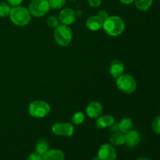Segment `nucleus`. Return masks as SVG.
Segmentation results:
<instances>
[{
    "instance_id": "c85d7f7f",
    "label": "nucleus",
    "mask_w": 160,
    "mask_h": 160,
    "mask_svg": "<svg viewBox=\"0 0 160 160\" xmlns=\"http://www.w3.org/2000/svg\"><path fill=\"white\" fill-rule=\"evenodd\" d=\"M109 128L110 129V131H112V133L119 131V130H118V124H117V123H114L113 124L111 125V126L109 127Z\"/></svg>"
},
{
    "instance_id": "f257e3e1",
    "label": "nucleus",
    "mask_w": 160,
    "mask_h": 160,
    "mask_svg": "<svg viewBox=\"0 0 160 160\" xmlns=\"http://www.w3.org/2000/svg\"><path fill=\"white\" fill-rule=\"evenodd\" d=\"M102 28L108 35L117 37L124 31L125 22L118 16H109L103 21Z\"/></svg>"
},
{
    "instance_id": "b1692460",
    "label": "nucleus",
    "mask_w": 160,
    "mask_h": 160,
    "mask_svg": "<svg viewBox=\"0 0 160 160\" xmlns=\"http://www.w3.org/2000/svg\"><path fill=\"white\" fill-rule=\"evenodd\" d=\"M152 129L156 134H160V115L155 117L152 123Z\"/></svg>"
},
{
    "instance_id": "f03ea898",
    "label": "nucleus",
    "mask_w": 160,
    "mask_h": 160,
    "mask_svg": "<svg viewBox=\"0 0 160 160\" xmlns=\"http://www.w3.org/2000/svg\"><path fill=\"white\" fill-rule=\"evenodd\" d=\"M9 17L11 22L18 27L27 26L31 20V15L28 9L21 6H13L11 8Z\"/></svg>"
},
{
    "instance_id": "2eb2a0df",
    "label": "nucleus",
    "mask_w": 160,
    "mask_h": 160,
    "mask_svg": "<svg viewBox=\"0 0 160 160\" xmlns=\"http://www.w3.org/2000/svg\"><path fill=\"white\" fill-rule=\"evenodd\" d=\"M42 157L44 160H65V154L60 149H49Z\"/></svg>"
},
{
    "instance_id": "f3484780",
    "label": "nucleus",
    "mask_w": 160,
    "mask_h": 160,
    "mask_svg": "<svg viewBox=\"0 0 160 160\" xmlns=\"http://www.w3.org/2000/svg\"><path fill=\"white\" fill-rule=\"evenodd\" d=\"M117 124H118V130L123 134L129 132L134 128V123L129 117L121 119L119 123H117Z\"/></svg>"
},
{
    "instance_id": "a878e982",
    "label": "nucleus",
    "mask_w": 160,
    "mask_h": 160,
    "mask_svg": "<svg viewBox=\"0 0 160 160\" xmlns=\"http://www.w3.org/2000/svg\"><path fill=\"white\" fill-rule=\"evenodd\" d=\"M88 3L92 8H97L101 5L102 0H88Z\"/></svg>"
},
{
    "instance_id": "a211bd4d",
    "label": "nucleus",
    "mask_w": 160,
    "mask_h": 160,
    "mask_svg": "<svg viewBox=\"0 0 160 160\" xmlns=\"http://www.w3.org/2000/svg\"><path fill=\"white\" fill-rule=\"evenodd\" d=\"M49 150V144L45 139H39L34 146V152L36 154L43 156Z\"/></svg>"
},
{
    "instance_id": "5701e85b",
    "label": "nucleus",
    "mask_w": 160,
    "mask_h": 160,
    "mask_svg": "<svg viewBox=\"0 0 160 160\" xmlns=\"http://www.w3.org/2000/svg\"><path fill=\"white\" fill-rule=\"evenodd\" d=\"M47 24L49 28L55 29L57 28L59 25H60V21H59V18L56 16H50L48 19H47Z\"/></svg>"
},
{
    "instance_id": "20e7f679",
    "label": "nucleus",
    "mask_w": 160,
    "mask_h": 160,
    "mask_svg": "<svg viewBox=\"0 0 160 160\" xmlns=\"http://www.w3.org/2000/svg\"><path fill=\"white\" fill-rule=\"evenodd\" d=\"M51 110L50 105L47 102L42 100H35L28 106V112L32 117L42 119L46 117Z\"/></svg>"
},
{
    "instance_id": "c756f323",
    "label": "nucleus",
    "mask_w": 160,
    "mask_h": 160,
    "mask_svg": "<svg viewBox=\"0 0 160 160\" xmlns=\"http://www.w3.org/2000/svg\"><path fill=\"white\" fill-rule=\"evenodd\" d=\"M134 0H120V2L124 5H130L134 2Z\"/></svg>"
},
{
    "instance_id": "2f4dec72",
    "label": "nucleus",
    "mask_w": 160,
    "mask_h": 160,
    "mask_svg": "<svg viewBox=\"0 0 160 160\" xmlns=\"http://www.w3.org/2000/svg\"><path fill=\"white\" fill-rule=\"evenodd\" d=\"M92 160H100V159H99V158L98 157V156H95V157H94Z\"/></svg>"
},
{
    "instance_id": "4468645a",
    "label": "nucleus",
    "mask_w": 160,
    "mask_h": 160,
    "mask_svg": "<svg viewBox=\"0 0 160 160\" xmlns=\"http://www.w3.org/2000/svg\"><path fill=\"white\" fill-rule=\"evenodd\" d=\"M103 21L97 15L91 16L86 20V27L92 31H98L102 28Z\"/></svg>"
},
{
    "instance_id": "1a4fd4ad",
    "label": "nucleus",
    "mask_w": 160,
    "mask_h": 160,
    "mask_svg": "<svg viewBox=\"0 0 160 160\" xmlns=\"http://www.w3.org/2000/svg\"><path fill=\"white\" fill-rule=\"evenodd\" d=\"M59 21L62 24L64 25H69L72 24L73 22L76 20V14L75 12L70 8H66V9H62L59 14Z\"/></svg>"
},
{
    "instance_id": "4be33fe9",
    "label": "nucleus",
    "mask_w": 160,
    "mask_h": 160,
    "mask_svg": "<svg viewBox=\"0 0 160 160\" xmlns=\"http://www.w3.org/2000/svg\"><path fill=\"white\" fill-rule=\"evenodd\" d=\"M51 9H59L63 7L67 0H48Z\"/></svg>"
},
{
    "instance_id": "7c9ffc66",
    "label": "nucleus",
    "mask_w": 160,
    "mask_h": 160,
    "mask_svg": "<svg viewBox=\"0 0 160 160\" xmlns=\"http://www.w3.org/2000/svg\"><path fill=\"white\" fill-rule=\"evenodd\" d=\"M136 160H152V159H150L149 158H147V157H139Z\"/></svg>"
},
{
    "instance_id": "39448f33",
    "label": "nucleus",
    "mask_w": 160,
    "mask_h": 160,
    "mask_svg": "<svg viewBox=\"0 0 160 160\" xmlns=\"http://www.w3.org/2000/svg\"><path fill=\"white\" fill-rule=\"evenodd\" d=\"M116 84L120 92L125 94H132L137 88V82L134 77L131 74L121 75L116 79Z\"/></svg>"
},
{
    "instance_id": "cd10ccee",
    "label": "nucleus",
    "mask_w": 160,
    "mask_h": 160,
    "mask_svg": "<svg viewBox=\"0 0 160 160\" xmlns=\"http://www.w3.org/2000/svg\"><path fill=\"white\" fill-rule=\"evenodd\" d=\"M28 160H44V159L42 156L36 154V153L34 152V153H32V154H31L29 156H28Z\"/></svg>"
},
{
    "instance_id": "bb28decb",
    "label": "nucleus",
    "mask_w": 160,
    "mask_h": 160,
    "mask_svg": "<svg viewBox=\"0 0 160 160\" xmlns=\"http://www.w3.org/2000/svg\"><path fill=\"white\" fill-rule=\"evenodd\" d=\"M6 1H7V3L9 6L13 7V6H20V4L23 2V0H6Z\"/></svg>"
},
{
    "instance_id": "dca6fc26",
    "label": "nucleus",
    "mask_w": 160,
    "mask_h": 160,
    "mask_svg": "<svg viewBox=\"0 0 160 160\" xmlns=\"http://www.w3.org/2000/svg\"><path fill=\"white\" fill-rule=\"evenodd\" d=\"M109 144L113 146H121L125 144V134L120 131L113 132L109 138Z\"/></svg>"
},
{
    "instance_id": "9b49d317",
    "label": "nucleus",
    "mask_w": 160,
    "mask_h": 160,
    "mask_svg": "<svg viewBox=\"0 0 160 160\" xmlns=\"http://www.w3.org/2000/svg\"><path fill=\"white\" fill-rule=\"evenodd\" d=\"M141 142V134L135 130H131L125 134V144L129 148H134Z\"/></svg>"
},
{
    "instance_id": "aec40b11",
    "label": "nucleus",
    "mask_w": 160,
    "mask_h": 160,
    "mask_svg": "<svg viewBox=\"0 0 160 160\" xmlns=\"http://www.w3.org/2000/svg\"><path fill=\"white\" fill-rule=\"evenodd\" d=\"M85 120V116L83 112H77L73 115L71 119L72 124L73 125H81L84 123Z\"/></svg>"
},
{
    "instance_id": "9d476101",
    "label": "nucleus",
    "mask_w": 160,
    "mask_h": 160,
    "mask_svg": "<svg viewBox=\"0 0 160 160\" xmlns=\"http://www.w3.org/2000/svg\"><path fill=\"white\" fill-rule=\"evenodd\" d=\"M103 106L99 102L93 101L88 103L86 107V114L91 119H96L102 114Z\"/></svg>"
},
{
    "instance_id": "393cba45",
    "label": "nucleus",
    "mask_w": 160,
    "mask_h": 160,
    "mask_svg": "<svg viewBox=\"0 0 160 160\" xmlns=\"http://www.w3.org/2000/svg\"><path fill=\"white\" fill-rule=\"evenodd\" d=\"M97 16H98L102 21H104L105 20H106V19L109 17V14H108V12H106V10H104V9H101V10L98 11V13H97Z\"/></svg>"
},
{
    "instance_id": "423d86ee",
    "label": "nucleus",
    "mask_w": 160,
    "mask_h": 160,
    "mask_svg": "<svg viewBox=\"0 0 160 160\" xmlns=\"http://www.w3.org/2000/svg\"><path fill=\"white\" fill-rule=\"evenodd\" d=\"M48 0H32L28 5V10L34 17H42L48 14L50 10Z\"/></svg>"
},
{
    "instance_id": "6e6552de",
    "label": "nucleus",
    "mask_w": 160,
    "mask_h": 160,
    "mask_svg": "<svg viewBox=\"0 0 160 160\" xmlns=\"http://www.w3.org/2000/svg\"><path fill=\"white\" fill-rule=\"evenodd\" d=\"M98 156L100 160H116L117 153L116 148L111 144H103L98 151Z\"/></svg>"
},
{
    "instance_id": "6ab92c4d",
    "label": "nucleus",
    "mask_w": 160,
    "mask_h": 160,
    "mask_svg": "<svg viewBox=\"0 0 160 160\" xmlns=\"http://www.w3.org/2000/svg\"><path fill=\"white\" fill-rule=\"evenodd\" d=\"M134 2L138 9L145 12L150 9L153 3V0H134Z\"/></svg>"
},
{
    "instance_id": "0eeeda50",
    "label": "nucleus",
    "mask_w": 160,
    "mask_h": 160,
    "mask_svg": "<svg viewBox=\"0 0 160 160\" xmlns=\"http://www.w3.org/2000/svg\"><path fill=\"white\" fill-rule=\"evenodd\" d=\"M52 132L56 135L71 137L74 133V127L72 123L67 122H59L52 126Z\"/></svg>"
},
{
    "instance_id": "f8f14e48",
    "label": "nucleus",
    "mask_w": 160,
    "mask_h": 160,
    "mask_svg": "<svg viewBox=\"0 0 160 160\" xmlns=\"http://www.w3.org/2000/svg\"><path fill=\"white\" fill-rule=\"evenodd\" d=\"M124 73V64L120 60L116 59L110 63L109 66V73L113 78L117 79Z\"/></svg>"
},
{
    "instance_id": "7ed1b4c3",
    "label": "nucleus",
    "mask_w": 160,
    "mask_h": 160,
    "mask_svg": "<svg viewBox=\"0 0 160 160\" xmlns=\"http://www.w3.org/2000/svg\"><path fill=\"white\" fill-rule=\"evenodd\" d=\"M54 39L60 46H67L73 39V31L67 25L60 24L54 29Z\"/></svg>"
},
{
    "instance_id": "ddd939ff",
    "label": "nucleus",
    "mask_w": 160,
    "mask_h": 160,
    "mask_svg": "<svg viewBox=\"0 0 160 160\" xmlns=\"http://www.w3.org/2000/svg\"><path fill=\"white\" fill-rule=\"evenodd\" d=\"M115 123V119L111 115H103L97 117L96 121H95V125L96 128L98 129H104V128H108Z\"/></svg>"
},
{
    "instance_id": "412c9836",
    "label": "nucleus",
    "mask_w": 160,
    "mask_h": 160,
    "mask_svg": "<svg viewBox=\"0 0 160 160\" xmlns=\"http://www.w3.org/2000/svg\"><path fill=\"white\" fill-rule=\"evenodd\" d=\"M11 8L12 7L8 3L1 2H0V17H9Z\"/></svg>"
}]
</instances>
